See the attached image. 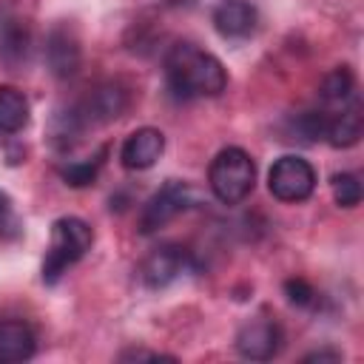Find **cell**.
Instances as JSON below:
<instances>
[{"instance_id":"1","label":"cell","mask_w":364,"mask_h":364,"mask_svg":"<svg viewBox=\"0 0 364 364\" xmlns=\"http://www.w3.org/2000/svg\"><path fill=\"white\" fill-rule=\"evenodd\" d=\"M162 68H165L168 91L176 100L219 97L228 85V71L222 60L188 40H179L168 48Z\"/></svg>"},{"instance_id":"2","label":"cell","mask_w":364,"mask_h":364,"mask_svg":"<svg viewBox=\"0 0 364 364\" xmlns=\"http://www.w3.org/2000/svg\"><path fill=\"white\" fill-rule=\"evenodd\" d=\"M94 247V228L80 216H60L51 222L48 247L43 256V282L57 284L68 267H74Z\"/></svg>"},{"instance_id":"3","label":"cell","mask_w":364,"mask_h":364,"mask_svg":"<svg viewBox=\"0 0 364 364\" xmlns=\"http://www.w3.org/2000/svg\"><path fill=\"white\" fill-rule=\"evenodd\" d=\"M208 185H210V193L222 205L245 202L253 193V185H256V162H253V156L239 145L222 148L208 165Z\"/></svg>"},{"instance_id":"4","label":"cell","mask_w":364,"mask_h":364,"mask_svg":"<svg viewBox=\"0 0 364 364\" xmlns=\"http://www.w3.org/2000/svg\"><path fill=\"white\" fill-rule=\"evenodd\" d=\"M191 205H193V188L182 179H168L142 205L136 228H139L142 236H151V233L162 230L168 222H173L179 213H185Z\"/></svg>"},{"instance_id":"5","label":"cell","mask_w":364,"mask_h":364,"mask_svg":"<svg viewBox=\"0 0 364 364\" xmlns=\"http://www.w3.org/2000/svg\"><path fill=\"white\" fill-rule=\"evenodd\" d=\"M267 191L279 202H304L316 191V168L304 156L284 154L267 171Z\"/></svg>"},{"instance_id":"6","label":"cell","mask_w":364,"mask_h":364,"mask_svg":"<svg viewBox=\"0 0 364 364\" xmlns=\"http://www.w3.org/2000/svg\"><path fill=\"white\" fill-rule=\"evenodd\" d=\"M191 267H193L191 250L182 247V245L168 242V245L154 247V250L139 262L136 276H139V282H142L148 290H162V287L173 284L179 276H185Z\"/></svg>"},{"instance_id":"7","label":"cell","mask_w":364,"mask_h":364,"mask_svg":"<svg viewBox=\"0 0 364 364\" xmlns=\"http://www.w3.org/2000/svg\"><path fill=\"white\" fill-rule=\"evenodd\" d=\"M77 119L82 122V128H100L105 122H114L117 117L125 114L128 108V91L119 82H100L94 85L85 97H80L77 102H71Z\"/></svg>"},{"instance_id":"8","label":"cell","mask_w":364,"mask_h":364,"mask_svg":"<svg viewBox=\"0 0 364 364\" xmlns=\"http://www.w3.org/2000/svg\"><path fill=\"white\" fill-rule=\"evenodd\" d=\"M284 347V333L276 318L270 316H256L245 321L236 333V353L250 361H270L282 353Z\"/></svg>"},{"instance_id":"9","label":"cell","mask_w":364,"mask_h":364,"mask_svg":"<svg viewBox=\"0 0 364 364\" xmlns=\"http://www.w3.org/2000/svg\"><path fill=\"white\" fill-rule=\"evenodd\" d=\"M46 63L48 71L60 80L74 77L80 71L82 63V48H80V37L68 23H57L48 37H46Z\"/></svg>"},{"instance_id":"10","label":"cell","mask_w":364,"mask_h":364,"mask_svg":"<svg viewBox=\"0 0 364 364\" xmlns=\"http://www.w3.org/2000/svg\"><path fill=\"white\" fill-rule=\"evenodd\" d=\"M210 23L225 40H245L259 26V11L250 0H219L210 11Z\"/></svg>"},{"instance_id":"11","label":"cell","mask_w":364,"mask_h":364,"mask_svg":"<svg viewBox=\"0 0 364 364\" xmlns=\"http://www.w3.org/2000/svg\"><path fill=\"white\" fill-rule=\"evenodd\" d=\"M162 151H165V134L159 128L142 125L125 136V142L119 148V162L128 171H148L156 165Z\"/></svg>"},{"instance_id":"12","label":"cell","mask_w":364,"mask_h":364,"mask_svg":"<svg viewBox=\"0 0 364 364\" xmlns=\"http://www.w3.org/2000/svg\"><path fill=\"white\" fill-rule=\"evenodd\" d=\"M364 131V114H361V102L358 97H353L347 105L327 111L324 119V139L333 148H353L361 139Z\"/></svg>"},{"instance_id":"13","label":"cell","mask_w":364,"mask_h":364,"mask_svg":"<svg viewBox=\"0 0 364 364\" xmlns=\"http://www.w3.org/2000/svg\"><path fill=\"white\" fill-rule=\"evenodd\" d=\"M37 350V336L28 321L23 318H6L0 321V364H17L28 361Z\"/></svg>"},{"instance_id":"14","label":"cell","mask_w":364,"mask_h":364,"mask_svg":"<svg viewBox=\"0 0 364 364\" xmlns=\"http://www.w3.org/2000/svg\"><path fill=\"white\" fill-rule=\"evenodd\" d=\"M28 125V100L14 85H0V136L20 134Z\"/></svg>"},{"instance_id":"15","label":"cell","mask_w":364,"mask_h":364,"mask_svg":"<svg viewBox=\"0 0 364 364\" xmlns=\"http://www.w3.org/2000/svg\"><path fill=\"white\" fill-rule=\"evenodd\" d=\"M28 57V31L17 17H0V60L17 68Z\"/></svg>"},{"instance_id":"16","label":"cell","mask_w":364,"mask_h":364,"mask_svg":"<svg viewBox=\"0 0 364 364\" xmlns=\"http://www.w3.org/2000/svg\"><path fill=\"white\" fill-rule=\"evenodd\" d=\"M318 97H321V102L330 105V108H341V105H347V102L355 97V77H353V71H350L347 65L333 68V71L321 80Z\"/></svg>"},{"instance_id":"17","label":"cell","mask_w":364,"mask_h":364,"mask_svg":"<svg viewBox=\"0 0 364 364\" xmlns=\"http://www.w3.org/2000/svg\"><path fill=\"white\" fill-rule=\"evenodd\" d=\"M105 162V148H100L94 156H85V159H74V162H65L57 168L60 179L71 188H85V185H94L100 168Z\"/></svg>"},{"instance_id":"18","label":"cell","mask_w":364,"mask_h":364,"mask_svg":"<svg viewBox=\"0 0 364 364\" xmlns=\"http://www.w3.org/2000/svg\"><path fill=\"white\" fill-rule=\"evenodd\" d=\"M330 191H333V199H336L338 208H355L361 202V179H358V173H350V171L333 173L330 176Z\"/></svg>"},{"instance_id":"19","label":"cell","mask_w":364,"mask_h":364,"mask_svg":"<svg viewBox=\"0 0 364 364\" xmlns=\"http://www.w3.org/2000/svg\"><path fill=\"white\" fill-rule=\"evenodd\" d=\"M23 236V219L14 208V202L9 199V193L0 191V239L3 242H17Z\"/></svg>"},{"instance_id":"20","label":"cell","mask_w":364,"mask_h":364,"mask_svg":"<svg viewBox=\"0 0 364 364\" xmlns=\"http://www.w3.org/2000/svg\"><path fill=\"white\" fill-rule=\"evenodd\" d=\"M284 296H287V301L296 304V307H313V304H316V290H313V284H310L307 279H301V276H293V279L284 282Z\"/></svg>"},{"instance_id":"21","label":"cell","mask_w":364,"mask_h":364,"mask_svg":"<svg viewBox=\"0 0 364 364\" xmlns=\"http://www.w3.org/2000/svg\"><path fill=\"white\" fill-rule=\"evenodd\" d=\"M338 358H341V353H336V350H316V353L304 355V361H338Z\"/></svg>"}]
</instances>
